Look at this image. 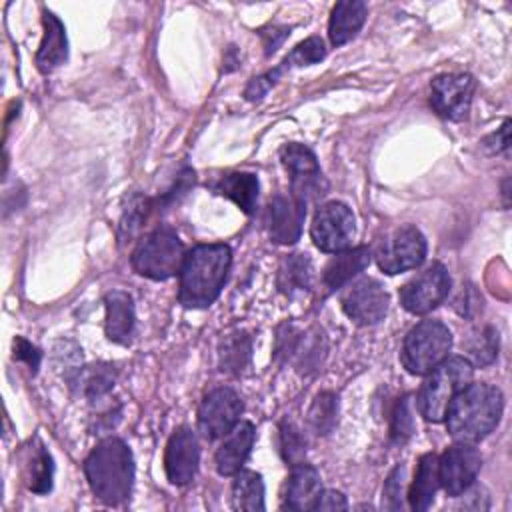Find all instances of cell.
<instances>
[{"label": "cell", "mask_w": 512, "mask_h": 512, "mask_svg": "<svg viewBox=\"0 0 512 512\" xmlns=\"http://www.w3.org/2000/svg\"><path fill=\"white\" fill-rule=\"evenodd\" d=\"M86 480L98 500L118 506L130 498L134 458L128 444L116 436L100 440L84 460Z\"/></svg>", "instance_id": "3"}, {"label": "cell", "mask_w": 512, "mask_h": 512, "mask_svg": "<svg viewBox=\"0 0 512 512\" xmlns=\"http://www.w3.org/2000/svg\"><path fill=\"white\" fill-rule=\"evenodd\" d=\"M252 338L246 332H232L218 344V366L220 372L238 376L250 364Z\"/></svg>", "instance_id": "27"}, {"label": "cell", "mask_w": 512, "mask_h": 512, "mask_svg": "<svg viewBox=\"0 0 512 512\" xmlns=\"http://www.w3.org/2000/svg\"><path fill=\"white\" fill-rule=\"evenodd\" d=\"M452 346V332L440 320H424L416 324L404 338L400 360L402 366L416 376H426L444 358Z\"/></svg>", "instance_id": "6"}, {"label": "cell", "mask_w": 512, "mask_h": 512, "mask_svg": "<svg viewBox=\"0 0 512 512\" xmlns=\"http://www.w3.org/2000/svg\"><path fill=\"white\" fill-rule=\"evenodd\" d=\"M278 438H280V452L282 458L294 466L298 462H304V454H306V438L302 434V430L292 422V420H282L280 428H278Z\"/></svg>", "instance_id": "34"}, {"label": "cell", "mask_w": 512, "mask_h": 512, "mask_svg": "<svg viewBox=\"0 0 512 512\" xmlns=\"http://www.w3.org/2000/svg\"><path fill=\"white\" fill-rule=\"evenodd\" d=\"M338 420V396L334 392H320L312 400L308 410V424L318 436H326L332 432Z\"/></svg>", "instance_id": "31"}, {"label": "cell", "mask_w": 512, "mask_h": 512, "mask_svg": "<svg viewBox=\"0 0 512 512\" xmlns=\"http://www.w3.org/2000/svg\"><path fill=\"white\" fill-rule=\"evenodd\" d=\"M234 54H236V48H234V46H228V54L224 56V62L230 64V66H228V72L238 66V58H234Z\"/></svg>", "instance_id": "44"}, {"label": "cell", "mask_w": 512, "mask_h": 512, "mask_svg": "<svg viewBox=\"0 0 512 512\" xmlns=\"http://www.w3.org/2000/svg\"><path fill=\"white\" fill-rule=\"evenodd\" d=\"M320 492H322V482H320L318 470L310 464L298 462L290 470L286 490H284L282 508L284 510H312Z\"/></svg>", "instance_id": "18"}, {"label": "cell", "mask_w": 512, "mask_h": 512, "mask_svg": "<svg viewBox=\"0 0 512 512\" xmlns=\"http://www.w3.org/2000/svg\"><path fill=\"white\" fill-rule=\"evenodd\" d=\"M44 24V36L40 42V48L36 52V66L42 74H50L68 58V40H66V28L54 16L50 10H44L42 14Z\"/></svg>", "instance_id": "21"}, {"label": "cell", "mask_w": 512, "mask_h": 512, "mask_svg": "<svg viewBox=\"0 0 512 512\" xmlns=\"http://www.w3.org/2000/svg\"><path fill=\"white\" fill-rule=\"evenodd\" d=\"M498 356V332L492 326H484L474 332L466 342V360L472 366H488Z\"/></svg>", "instance_id": "32"}, {"label": "cell", "mask_w": 512, "mask_h": 512, "mask_svg": "<svg viewBox=\"0 0 512 512\" xmlns=\"http://www.w3.org/2000/svg\"><path fill=\"white\" fill-rule=\"evenodd\" d=\"M306 202L294 194H276L266 206V230L276 244H294L302 234Z\"/></svg>", "instance_id": "15"}, {"label": "cell", "mask_w": 512, "mask_h": 512, "mask_svg": "<svg viewBox=\"0 0 512 512\" xmlns=\"http://www.w3.org/2000/svg\"><path fill=\"white\" fill-rule=\"evenodd\" d=\"M104 308H106L104 332L108 340L116 344H130L134 326H136L132 296L124 290H112L104 296Z\"/></svg>", "instance_id": "19"}, {"label": "cell", "mask_w": 512, "mask_h": 512, "mask_svg": "<svg viewBox=\"0 0 512 512\" xmlns=\"http://www.w3.org/2000/svg\"><path fill=\"white\" fill-rule=\"evenodd\" d=\"M290 34V28H280V26H268V28H262L260 30V36H262V42H264V54L270 56L278 50V46L288 38Z\"/></svg>", "instance_id": "41"}, {"label": "cell", "mask_w": 512, "mask_h": 512, "mask_svg": "<svg viewBox=\"0 0 512 512\" xmlns=\"http://www.w3.org/2000/svg\"><path fill=\"white\" fill-rule=\"evenodd\" d=\"M200 448L194 432L186 426L172 432L166 452H164V470L172 484L184 486L188 484L198 470Z\"/></svg>", "instance_id": "16"}, {"label": "cell", "mask_w": 512, "mask_h": 512, "mask_svg": "<svg viewBox=\"0 0 512 512\" xmlns=\"http://www.w3.org/2000/svg\"><path fill=\"white\" fill-rule=\"evenodd\" d=\"M404 480H406V468H404V464H398L386 478V484H384V490H382V508L402 510V506H404Z\"/></svg>", "instance_id": "37"}, {"label": "cell", "mask_w": 512, "mask_h": 512, "mask_svg": "<svg viewBox=\"0 0 512 512\" xmlns=\"http://www.w3.org/2000/svg\"><path fill=\"white\" fill-rule=\"evenodd\" d=\"M184 256L186 250L178 234L168 226H160L136 244L130 262L140 276L168 280L180 274Z\"/></svg>", "instance_id": "5"}, {"label": "cell", "mask_w": 512, "mask_h": 512, "mask_svg": "<svg viewBox=\"0 0 512 512\" xmlns=\"http://www.w3.org/2000/svg\"><path fill=\"white\" fill-rule=\"evenodd\" d=\"M280 160L290 174V194L308 204L326 194V182L322 178L314 152L298 142H288L280 148Z\"/></svg>", "instance_id": "9"}, {"label": "cell", "mask_w": 512, "mask_h": 512, "mask_svg": "<svg viewBox=\"0 0 512 512\" xmlns=\"http://www.w3.org/2000/svg\"><path fill=\"white\" fill-rule=\"evenodd\" d=\"M156 208L154 200L142 196V194H132L128 198V204L122 210V218H120V242H126L128 238H132L142 224L146 222V218L150 216V212Z\"/></svg>", "instance_id": "33"}, {"label": "cell", "mask_w": 512, "mask_h": 512, "mask_svg": "<svg viewBox=\"0 0 512 512\" xmlns=\"http://www.w3.org/2000/svg\"><path fill=\"white\" fill-rule=\"evenodd\" d=\"M76 382L80 384L82 394L90 402H98L114 388L116 370L110 364H98V366H90L86 370L80 368Z\"/></svg>", "instance_id": "30"}, {"label": "cell", "mask_w": 512, "mask_h": 512, "mask_svg": "<svg viewBox=\"0 0 512 512\" xmlns=\"http://www.w3.org/2000/svg\"><path fill=\"white\" fill-rule=\"evenodd\" d=\"M214 192L230 198L244 214H254L258 204V176L252 172H228L214 182Z\"/></svg>", "instance_id": "23"}, {"label": "cell", "mask_w": 512, "mask_h": 512, "mask_svg": "<svg viewBox=\"0 0 512 512\" xmlns=\"http://www.w3.org/2000/svg\"><path fill=\"white\" fill-rule=\"evenodd\" d=\"M472 372L474 366L464 356L444 358L436 368H432L416 396L420 416L428 422H442L452 398L472 382Z\"/></svg>", "instance_id": "4"}, {"label": "cell", "mask_w": 512, "mask_h": 512, "mask_svg": "<svg viewBox=\"0 0 512 512\" xmlns=\"http://www.w3.org/2000/svg\"><path fill=\"white\" fill-rule=\"evenodd\" d=\"M232 264V252L226 244H198L186 252L180 280L178 300L184 308H208L218 298Z\"/></svg>", "instance_id": "1"}, {"label": "cell", "mask_w": 512, "mask_h": 512, "mask_svg": "<svg viewBox=\"0 0 512 512\" xmlns=\"http://www.w3.org/2000/svg\"><path fill=\"white\" fill-rule=\"evenodd\" d=\"M14 360L24 362L32 374L38 372L40 368V360H42V352L40 348H36L34 344H30L26 338L16 336L14 338Z\"/></svg>", "instance_id": "40"}, {"label": "cell", "mask_w": 512, "mask_h": 512, "mask_svg": "<svg viewBox=\"0 0 512 512\" xmlns=\"http://www.w3.org/2000/svg\"><path fill=\"white\" fill-rule=\"evenodd\" d=\"M454 306H456L460 316L472 320L482 310V296L476 292V288L472 284H466V288L462 286L458 298L454 300Z\"/></svg>", "instance_id": "39"}, {"label": "cell", "mask_w": 512, "mask_h": 512, "mask_svg": "<svg viewBox=\"0 0 512 512\" xmlns=\"http://www.w3.org/2000/svg\"><path fill=\"white\" fill-rule=\"evenodd\" d=\"M508 144H510V120H506L498 132L490 134V136L484 140V146H486L490 152H496V154L502 152V150H506Z\"/></svg>", "instance_id": "43"}, {"label": "cell", "mask_w": 512, "mask_h": 512, "mask_svg": "<svg viewBox=\"0 0 512 512\" xmlns=\"http://www.w3.org/2000/svg\"><path fill=\"white\" fill-rule=\"evenodd\" d=\"M222 444L216 450V470L222 476H234L250 456L256 430L250 422H238L228 434L222 436Z\"/></svg>", "instance_id": "17"}, {"label": "cell", "mask_w": 512, "mask_h": 512, "mask_svg": "<svg viewBox=\"0 0 512 512\" xmlns=\"http://www.w3.org/2000/svg\"><path fill=\"white\" fill-rule=\"evenodd\" d=\"M366 14H368V8L360 0L338 2L332 8L330 22H328V36L332 46H342L350 42L364 26Z\"/></svg>", "instance_id": "22"}, {"label": "cell", "mask_w": 512, "mask_h": 512, "mask_svg": "<svg viewBox=\"0 0 512 512\" xmlns=\"http://www.w3.org/2000/svg\"><path fill=\"white\" fill-rule=\"evenodd\" d=\"M504 408L502 392L486 382L464 386L446 408V428L456 442L476 444L500 422Z\"/></svg>", "instance_id": "2"}, {"label": "cell", "mask_w": 512, "mask_h": 512, "mask_svg": "<svg viewBox=\"0 0 512 512\" xmlns=\"http://www.w3.org/2000/svg\"><path fill=\"white\" fill-rule=\"evenodd\" d=\"M372 254L382 272L400 274L418 268L424 262L426 238L416 226L404 224L380 238Z\"/></svg>", "instance_id": "7"}, {"label": "cell", "mask_w": 512, "mask_h": 512, "mask_svg": "<svg viewBox=\"0 0 512 512\" xmlns=\"http://www.w3.org/2000/svg\"><path fill=\"white\" fill-rule=\"evenodd\" d=\"M482 456L472 444L456 442L454 446L446 448L444 454L438 458V478L440 486L446 490L448 496H460L468 492L480 472Z\"/></svg>", "instance_id": "13"}, {"label": "cell", "mask_w": 512, "mask_h": 512, "mask_svg": "<svg viewBox=\"0 0 512 512\" xmlns=\"http://www.w3.org/2000/svg\"><path fill=\"white\" fill-rule=\"evenodd\" d=\"M354 234L356 218L344 202L332 200L318 206L310 226V236L318 250L332 254L346 250L350 248Z\"/></svg>", "instance_id": "8"}, {"label": "cell", "mask_w": 512, "mask_h": 512, "mask_svg": "<svg viewBox=\"0 0 512 512\" xmlns=\"http://www.w3.org/2000/svg\"><path fill=\"white\" fill-rule=\"evenodd\" d=\"M284 72H286V66L280 64V66H276L274 70H270V72H266V74H262V76H258V78H252V80L248 82L246 90H244V98L250 100V102L260 100V98L280 80V76H282Z\"/></svg>", "instance_id": "38"}, {"label": "cell", "mask_w": 512, "mask_h": 512, "mask_svg": "<svg viewBox=\"0 0 512 512\" xmlns=\"http://www.w3.org/2000/svg\"><path fill=\"white\" fill-rule=\"evenodd\" d=\"M370 256L372 250L368 246H354L334 252V256L328 260L322 272V286L326 288V292L342 288L356 274H360L370 264Z\"/></svg>", "instance_id": "20"}, {"label": "cell", "mask_w": 512, "mask_h": 512, "mask_svg": "<svg viewBox=\"0 0 512 512\" xmlns=\"http://www.w3.org/2000/svg\"><path fill=\"white\" fill-rule=\"evenodd\" d=\"M232 506L236 510H264V482L254 470H238L232 482Z\"/></svg>", "instance_id": "28"}, {"label": "cell", "mask_w": 512, "mask_h": 512, "mask_svg": "<svg viewBox=\"0 0 512 512\" xmlns=\"http://www.w3.org/2000/svg\"><path fill=\"white\" fill-rule=\"evenodd\" d=\"M476 82L470 74L448 72L440 74L430 84V104L434 112L446 120H464L470 112Z\"/></svg>", "instance_id": "11"}, {"label": "cell", "mask_w": 512, "mask_h": 512, "mask_svg": "<svg viewBox=\"0 0 512 512\" xmlns=\"http://www.w3.org/2000/svg\"><path fill=\"white\" fill-rule=\"evenodd\" d=\"M450 292V274L448 270L434 262L428 268H424L420 274H416L412 280H408L400 292V304L410 314H428L438 304L444 302V298Z\"/></svg>", "instance_id": "10"}, {"label": "cell", "mask_w": 512, "mask_h": 512, "mask_svg": "<svg viewBox=\"0 0 512 512\" xmlns=\"http://www.w3.org/2000/svg\"><path fill=\"white\" fill-rule=\"evenodd\" d=\"M242 410V400L232 388H214L202 398L198 406V428L208 440L222 438L238 424Z\"/></svg>", "instance_id": "12"}, {"label": "cell", "mask_w": 512, "mask_h": 512, "mask_svg": "<svg viewBox=\"0 0 512 512\" xmlns=\"http://www.w3.org/2000/svg\"><path fill=\"white\" fill-rule=\"evenodd\" d=\"M314 270L306 254H288L282 258L276 274V286L282 294L294 296L296 292H308L312 288Z\"/></svg>", "instance_id": "26"}, {"label": "cell", "mask_w": 512, "mask_h": 512, "mask_svg": "<svg viewBox=\"0 0 512 512\" xmlns=\"http://www.w3.org/2000/svg\"><path fill=\"white\" fill-rule=\"evenodd\" d=\"M346 508H348V502L344 494L336 490H324L318 494L312 510H346Z\"/></svg>", "instance_id": "42"}, {"label": "cell", "mask_w": 512, "mask_h": 512, "mask_svg": "<svg viewBox=\"0 0 512 512\" xmlns=\"http://www.w3.org/2000/svg\"><path fill=\"white\" fill-rule=\"evenodd\" d=\"M344 314L360 326L378 324L388 312V294L374 278H362L348 286L340 298Z\"/></svg>", "instance_id": "14"}, {"label": "cell", "mask_w": 512, "mask_h": 512, "mask_svg": "<svg viewBox=\"0 0 512 512\" xmlns=\"http://www.w3.org/2000/svg\"><path fill=\"white\" fill-rule=\"evenodd\" d=\"M22 476H24L26 488L36 494H48L52 488V476H54L52 456L38 438L34 440V446L26 450Z\"/></svg>", "instance_id": "25"}, {"label": "cell", "mask_w": 512, "mask_h": 512, "mask_svg": "<svg viewBox=\"0 0 512 512\" xmlns=\"http://www.w3.org/2000/svg\"><path fill=\"white\" fill-rule=\"evenodd\" d=\"M324 56H326V48H324L322 38L310 36V38L302 40L300 44H296L292 48V52L282 60V64L286 66V70L292 66H310V64L320 62Z\"/></svg>", "instance_id": "36"}, {"label": "cell", "mask_w": 512, "mask_h": 512, "mask_svg": "<svg viewBox=\"0 0 512 512\" xmlns=\"http://www.w3.org/2000/svg\"><path fill=\"white\" fill-rule=\"evenodd\" d=\"M324 352H326L324 334L318 330H312L308 334H298L288 360H294L300 374H310L320 366Z\"/></svg>", "instance_id": "29"}, {"label": "cell", "mask_w": 512, "mask_h": 512, "mask_svg": "<svg viewBox=\"0 0 512 512\" xmlns=\"http://www.w3.org/2000/svg\"><path fill=\"white\" fill-rule=\"evenodd\" d=\"M440 488V478H438V456L434 452L422 454L418 464H416V474L414 482L408 490V502L410 508L416 512H422L430 508L436 490Z\"/></svg>", "instance_id": "24"}, {"label": "cell", "mask_w": 512, "mask_h": 512, "mask_svg": "<svg viewBox=\"0 0 512 512\" xmlns=\"http://www.w3.org/2000/svg\"><path fill=\"white\" fill-rule=\"evenodd\" d=\"M414 434V408H412V398L402 396L398 398L392 420H390V440L392 444H404L410 440Z\"/></svg>", "instance_id": "35"}]
</instances>
